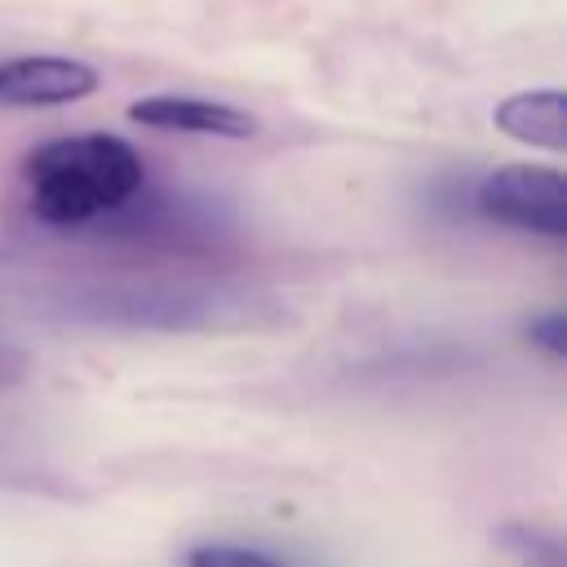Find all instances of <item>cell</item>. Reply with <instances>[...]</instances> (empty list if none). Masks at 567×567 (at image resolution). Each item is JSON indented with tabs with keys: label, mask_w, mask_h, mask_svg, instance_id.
<instances>
[{
	"label": "cell",
	"mask_w": 567,
	"mask_h": 567,
	"mask_svg": "<svg viewBox=\"0 0 567 567\" xmlns=\"http://www.w3.org/2000/svg\"><path fill=\"white\" fill-rule=\"evenodd\" d=\"M492 124L536 151H567V102L563 89H527L496 102Z\"/></svg>",
	"instance_id": "obj_5"
},
{
	"label": "cell",
	"mask_w": 567,
	"mask_h": 567,
	"mask_svg": "<svg viewBox=\"0 0 567 567\" xmlns=\"http://www.w3.org/2000/svg\"><path fill=\"white\" fill-rule=\"evenodd\" d=\"M182 567H292L284 554L244 540H204L182 554Z\"/></svg>",
	"instance_id": "obj_6"
},
{
	"label": "cell",
	"mask_w": 567,
	"mask_h": 567,
	"mask_svg": "<svg viewBox=\"0 0 567 567\" xmlns=\"http://www.w3.org/2000/svg\"><path fill=\"white\" fill-rule=\"evenodd\" d=\"M128 120L159 133H199V137H230V142H244L257 133V120L248 111L208 102V97H177V93L128 102Z\"/></svg>",
	"instance_id": "obj_4"
},
{
	"label": "cell",
	"mask_w": 567,
	"mask_h": 567,
	"mask_svg": "<svg viewBox=\"0 0 567 567\" xmlns=\"http://www.w3.org/2000/svg\"><path fill=\"white\" fill-rule=\"evenodd\" d=\"M474 208L487 221L563 239L567 235V177L545 164H505L474 190Z\"/></svg>",
	"instance_id": "obj_2"
},
{
	"label": "cell",
	"mask_w": 567,
	"mask_h": 567,
	"mask_svg": "<svg viewBox=\"0 0 567 567\" xmlns=\"http://www.w3.org/2000/svg\"><path fill=\"white\" fill-rule=\"evenodd\" d=\"M22 368H27V359H22L13 346H4V341H0V390H4V385H13V381L22 377Z\"/></svg>",
	"instance_id": "obj_8"
},
{
	"label": "cell",
	"mask_w": 567,
	"mask_h": 567,
	"mask_svg": "<svg viewBox=\"0 0 567 567\" xmlns=\"http://www.w3.org/2000/svg\"><path fill=\"white\" fill-rule=\"evenodd\" d=\"M22 182L35 221L75 230L128 208L146 186V168L133 142L115 133H71L40 142L22 159Z\"/></svg>",
	"instance_id": "obj_1"
},
{
	"label": "cell",
	"mask_w": 567,
	"mask_h": 567,
	"mask_svg": "<svg viewBox=\"0 0 567 567\" xmlns=\"http://www.w3.org/2000/svg\"><path fill=\"white\" fill-rule=\"evenodd\" d=\"M527 337H532L540 350H549L554 359H563V354H567V315H563V310H549V315L532 319V323H527Z\"/></svg>",
	"instance_id": "obj_7"
},
{
	"label": "cell",
	"mask_w": 567,
	"mask_h": 567,
	"mask_svg": "<svg viewBox=\"0 0 567 567\" xmlns=\"http://www.w3.org/2000/svg\"><path fill=\"white\" fill-rule=\"evenodd\" d=\"M97 89V71L66 53L0 58V106H66Z\"/></svg>",
	"instance_id": "obj_3"
}]
</instances>
